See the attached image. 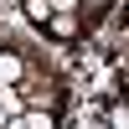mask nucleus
I'll return each instance as SVG.
<instances>
[{
    "label": "nucleus",
    "instance_id": "f257e3e1",
    "mask_svg": "<svg viewBox=\"0 0 129 129\" xmlns=\"http://www.w3.org/2000/svg\"><path fill=\"white\" fill-rule=\"evenodd\" d=\"M21 78H26V62H21L10 47H0V88H16Z\"/></svg>",
    "mask_w": 129,
    "mask_h": 129
},
{
    "label": "nucleus",
    "instance_id": "f03ea898",
    "mask_svg": "<svg viewBox=\"0 0 129 129\" xmlns=\"http://www.w3.org/2000/svg\"><path fill=\"white\" fill-rule=\"evenodd\" d=\"M78 26H83V10H62V16L47 21V31H52L57 41H72V36H78Z\"/></svg>",
    "mask_w": 129,
    "mask_h": 129
},
{
    "label": "nucleus",
    "instance_id": "7ed1b4c3",
    "mask_svg": "<svg viewBox=\"0 0 129 129\" xmlns=\"http://www.w3.org/2000/svg\"><path fill=\"white\" fill-rule=\"evenodd\" d=\"M21 10H26L36 26H47V21H52V5H47V0H21Z\"/></svg>",
    "mask_w": 129,
    "mask_h": 129
},
{
    "label": "nucleus",
    "instance_id": "20e7f679",
    "mask_svg": "<svg viewBox=\"0 0 129 129\" xmlns=\"http://www.w3.org/2000/svg\"><path fill=\"white\" fill-rule=\"evenodd\" d=\"M26 129H57L52 109H26Z\"/></svg>",
    "mask_w": 129,
    "mask_h": 129
},
{
    "label": "nucleus",
    "instance_id": "39448f33",
    "mask_svg": "<svg viewBox=\"0 0 129 129\" xmlns=\"http://www.w3.org/2000/svg\"><path fill=\"white\" fill-rule=\"evenodd\" d=\"M47 5H52V16H62V10H83L78 0H47Z\"/></svg>",
    "mask_w": 129,
    "mask_h": 129
},
{
    "label": "nucleus",
    "instance_id": "423d86ee",
    "mask_svg": "<svg viewBox=\"0 0 129 129\" xmlns=\"http://www.w3.org/2000/svg\"><path fill=\"white\" fill-rule=\"evenodd\" d=\"M83 10H109V0H78Z\"/></svg>",
    "mask_w": 129,
    "mask_h": 129
},
{
    "label": "nucleus",
    "instance_id": "0eeeda50",
    "mask_svg": "<svg viewBox=\"0 0 129 129\" xmlns=\"http://www.w3.org/2000/svg\"><path fill=\"white\" fill-rule=\"evenodd\" d=\"M0 129H5V114H0Z\"/></svg>",
    "mask_w": 129,
    "mask_h": 129
}]
</instances>
